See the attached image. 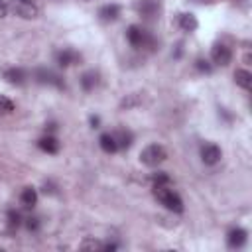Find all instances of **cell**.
I'll return each instance as SVG.
<instances>
[{
  "instance_id": "6da1fadb",
  "label": "cell",
  "mask_w": 252,
  "mask_h": 252,
  "mask_svg": "<svg viewBox=\"0 0 252 252\" xmlns=\"http://www.w3.org/2000/svg\"><path fill=\"white\" fill-rule=\"evenodd\" d=\"M154 197L172 213H183V199L170 185H154Z\"/></svg>"
},
{
  "instance_id": "7a4b0ae2",
  "label": "cell",
  "mask_w": 252,
  "mask_h": 252,
  "mask_svg": "<svg viewBox=\"0 0 252 252\" xmlns=\"http://www.w3.org/2000/svg\"><path fill=\"white\" fill-rule=\"evenodd\" d=\"M166 160H168V150L162 144H150L140 152V162L150 168H156V166L164 164Z\"/></svg>"
},
{
  "instance_id": "3957f363",
  "label": "cell",
  "mask_w": 252,
  "mask_h": 252,
  "mask_svg": "<svg viewBox=\"0 0 252 252\" xmlns=\"http://www.w3.org/2000/svg\"><path fill=\"white\" fill-rule=\"evenodd\" d=\"M126 38H128L130 46H134V48H148V46H154L152 36H150L144 28H140V26H130L128 32H126Z\"/></svg>"
},
{
  "instance_id": "277c9868",
  "label": "cell",
  "mask_w": 252,
  "mask_h": 252,
  "mask_svg": "<svg viewBox=\"0 0 252 252\" xmlns=\"http://www.w3.org/2000/svg\"><path fill=\"white\" fill-rule=\"evenodd\" d=\"M211 61L215 65H221V67H227L230 61H232V51L228 46L225 44H215L213 50H211Z\"/></svg>"
},
{
  "instance_id": "5b68a950",
  "label": "cell",
  "mask_w": 252,
  "mask_h": 252,
  "mask_svg": "<svg viewBox=\"0 0 252 252\" xmlns=\"http://www.w3.org/2000/svg\"><path fill=\"white\" fill-rule=\"evenodd\" d=\"M14 10L24 20H34V18L40 16V8H38V4L34 2V0H18Z\"/></svg>"
},
{
  "instance_id": "8992f818",
  "label": "cell",
  "mask_w": 252,
  "mask_h": 252,
  "mask_svg": "<svg viewBox=\"0 0 252 252\" xmlns=\"http://www.w3.org/2000/svg\"><path fill=\"white\" fill-rule=\"evenodd\" d=\"M36 81L42 83V85L57 87V89H63V87H65L63 79H61L55 71H51V69H38V71H36Z\"/></svg>"
},
{
  "instance_id": "52a82bcc",
  "label": "cell",
  "mask_w": 252,
  "mask_h": 252,
  "mask_svg": "<svg viewBox=\"0 0 252 252\" xmlns=\"http://www.w3.org/2000/svg\"><path fill=\"white\" fill-rule=\"evenodd\" d=\"M136 10H138V14H140L142 18L152 20V18L158 16V12H160V2H158V0H138Z\"/></svg>"
},
{
  "instance_id": "ba28073f",
  "label": "cell",
  "mask_w": 252,
  "mask_h": 252,
  "mask_svg": "<svg viewBox=\"0 0 252 252\" xmlns=\"http://www.w3.org/2000/svg\"><path fill=\"white\" fill-rule=\"evenodd\" d=\"M223 158V152L217 144H205L201 148V160L207 164V166H215L217 162H221Z\"/></svg>"
},
{
  "instance_id": "9c48e42d",
  "label": "cell",
  "mask_w": 252,
  "mask_h": 252,
  "mask_svg": "<svg viewBox=\"0 0 252 252\" xmlns=\"http://www.w3.org/2000/svg\"><path fill=\"white\" fill-rule=\"evenodd\" d=\"M246 236H248V232H246L244 228L236 227V228L228 230V234H227V242H228V246H230V248H240V246L246 242Z\"/></svg>"
},
{
  "instance_id": "30bf717a",
  "label": "cell",
  "mask_w": 252,
  "mask_h": 252,
  "mask_svg": "<svg viewBox=\"0 0 252 252\" xmlns=\"http://www.w3.org/2000/svg\"><path fill=\"white\" fill-rule=\"evenodd\" d=\"M4 79H6L10 85H24L26 79H28V75H26V71L20 69V67H10V69L4 71Z\"/></svg>"
},
{
  "instance_id": "8fae6325",
  "label": "cell",
  "mask_w": 252,
  "mask_h": 252,
  "mask_svg": "<svg viewBox=\"0 0 252 252\" xmlns=\"http://www.w3.org/2000/svg\"><path fill=\"white\" fill-rule=\"evenodd\" d=\"M79 61H81V55L77 51H73V50H63V51L57 53V63L61 67H69V65H75Z\"/></svg>"
},
{
  "instance_id": "7c38bea8",
  "label": "cell",
  "mask_w": 252,
  "mask_h": 252,
  "mask_svg": "<svg viewBox=\"0 0 252 252\" xmlns=\"http://www.w3.org/2000/svg\"><path fill=\"white\" fill-rule=\"evenodd\" d=\"M99 16L102 22H114L120 16V6L118 4H106L99 10Z\"/></svg>"
},
{
  "instance_id": "4fadbf2b",
  "label": "cell",
  "mask_w": 252,
  "mask_h": 252,
  "mask_svg": "<svg viewBox=\"0 0 252 252\" xmlns=\"http://www.w3.org/2000/svg\"><path fill=\"white\" fill-rule=\"evenodd\" d=\"M112 136H114V140H116L118 150H126V148H130V146H132V140H134L132 132H128V130H118V132H114Z\"/></svg>"
},
{
  "instance_id": "5bb4252c",
  "label": "cell",
  "mask_w": 252,
  "mask_h": 252,
  "mask_svg": "<svg viewBox=\"0 0 252 252\" xmlns=\"http://www.w3.org/2000/svg\"><path fill=\"white\" fill-rule=\"evenodd\" d=\"M38 146H40V150H44L46 154H57V152H59V142H57V138H53V136H44V138H40Z\"/></svg>"
},
{
  "instance_id": "9a60e30c",
  "label": "cell",
  "mask_w": 252,
  "mask_h": 252,
  "mask_svg": "<svg viewBox=\"0 0 252 252\" xmlns=\"http://www.w3.org/2000/svg\"><path fill=\"white\" fill-rule=\"evenodd\" d=\"M20 203L26 207V209H32L36 203H38V191L34 187H24V191L20 193Z\"/></svg>"
},
{
  "instance_id": "2e32d148",
  "label": "cell",
  "mask_w": 252,
  "mask_h": 252,
  "mask_svg": "<svg viewBox=\"0 0 252 252\" xmlns=\"http://www.w3.org/2000/svg\"><path fill=\"white\" fill-rule=\"evenodd\" d=\"M234 81H236L238 87H242V89H246V91L252 87V75H250V71H246V69H236V71H234Z\"/></svg>"
},
{
  "instance_id": "e0dca14e",
  "label": "cell",
  "mask_w": 252,
  "mask_h": 252,
  "mask_svg": "<svg viewBox=\"0 0 252 252\" xmlns=\"http://www.w3.org/2000/svg\"><path fill=\"white\" fill-rule=\"evenodd\" d=\"M197 18L193 14H179V28L183 32H195L197 30Z\"/></svg>"
},
{
  "instance_id": "ac0fdd59",
  "label": "cell",
  "mask_w": 252,
  "mask_h": 252,
  "mask_svg": "<svg viewBox=\"0 0 252 252\" xmlns=\"http://www.w3.org/2000/svg\"><path fill=\"white\" fill-rule=\"evenodd\" d=\"M99 144H101L102 152H106V154H114V152L118 150L116 140H114V136H112V134H102V136L99 138Z\"/></svg>"
},
{
  "instance_id": "d6986e66",
  "label": "cell",
  "mask_w": 252,
  "mask_h": 252,
  "mask_svg": "<svg viewBox=\"0 0 252 252\" xmlns=\"http://www.w3.org/2000/svg\"><path fill=\"white\" fill-rule=\"evenodd\" d=\"M97 83H99V75H97L95 71L83 73V77H81V87H83L85 91H93V89L97 87Z\"/></svg>"
},
{
  "instance_id": "ffe728a7",
  "label": "cell",
  "mask_w": 252,
  "mask_h": 252,
  "mask_svg": "<svg viewBox=\"0 0 252 252\" xmlns=\"http://www.w3.org/2000/svg\"><path fill=\"white\" fill-rule=\"evenodd\" d=\"M14 112V102L4 97V95H0V116H8Z\"/></svg>"
},
{
  "instance_id": "44dd1931",
  "label": "cell",
  "mask_w": 252,
  "mask_h": 252,
  "mask_svg": "<svg viewBox=\"0 0 252 252\" xmlns=\"http://www.w3.org/2000/svg\"><path fill=\"white\" fill-rule=\"evenodd\" d=\"M102 242H99V240H95V238H85L83 242H81V250H102Z\"/></svg>"
},
{
  "instance_id": "7402d4cb",
  "label": "cell",
  "mask_w": 252,
  "mask_h": 252,
  "mask_svg": "<svg viewBox=\"0 0 252 252\" xmlns=\"http://www.w3.org/2000/svg\"><path fill=\"white\" fill-rule=\"evenodd\" d=\"M170 176L166 174V172H156L154 176H152V183L154 185H170Z\"/></svg>"
},
{
  "instance_id": "603a6c76",
  "label": "cell",
  "mask_w": 252,
  "mask_h": 252,
  "mask_svg": "<svg viewBox=\"0 0 252 252\" xmlns=\"http://www.w3.org/2000/svg\"><path fill=\"white\" fill-rule=\"evenodd\" d=\"M8 225H10V228H18V227L22 225V217H20V213L10 211V213H8Z\"/></svg>"
},
{
  "instance_id": "cb8c5ba5",
  "label": "cell",
  "mask_w": 252,
  "mask_h": 252,
  "mask_svg": "<svg viewBox=\"0 0 252 252\" xmlns=\"http://www.w3.org/2000/svg\"><path fill=\"white\" fill-rule=\"evenodd\" d=\"M26 227H28V230H38L40 228V219H36V217L26 219Z\"/></svg>"
},
{
  "instance_id": "d4e9b609",
  "label": "cell",
  "mask_w": 252,
  "mask_h": 252,
  "mask_svg": "<svg viewBox=\"0 0 252 252\" xmlns=\"http://www.w3.org/2000/svg\"><path fill=\"white\" fill-rule=\"evenodd\" d=\"M195 63H197V69H199V71H205V73H209V71H211V65H209V61H203V59H197Z\"/></svg>"
},
{
  "instance_id": "484cf974",
  "label": "cell",
  "mask_w": 252,
  "mask_h": 252,
  "mask_svg": "<svg viewBox=\"0 0 252 252\" xmlns=\"http://www.w3.org/2000/svg\"><path fill=\"white\" fill-rule=\"evenodd\" d=\"M6 12H8L6 4H4V2H0V18H2V16H6Z\"/></svg>"
},
{
  "instance_id": "4316f807",
  "label": "cell",
  "mask_w": 252,
  "mask_h": 252,
  "mask_svg": "<svg viewBox=\"0 0 252 252\" xmlns=\"http://www.w3.org/2000/svg\"><path fill=\"white\" fill-rule=\"evenodd\" d=\"M91 124L95 126V128H97V124H99V118H97V116H91Z\"/></svg>"
}]
</instances>
